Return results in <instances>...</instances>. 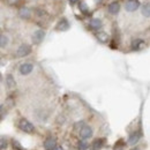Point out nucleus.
I'll return each instance as SVG.
<instances>
[{
	"label": "nucleus",
	"instance_id": "13",
	"mask_svg": "<svg viewBox=\"0 0 150 150\" xmlns=\"http://www.w3.org/2000/svg\"><path fill=\"white\" fill-rule=\"evenodd\" d=\"M96 38L100 42V43H109V40H110V36H109V34L108 33H105V31H98V33H96Z\"/></svg>",
	"mask_w": 150,
	"mask_h": 150
},
{
	"label": "nucleus",
	"instance_id": "6",
	"mask_svg": "<svg viewBox=\"0 0 150 150\" xmlns=\"http://www.w3.org/2000/svg\"><path fill=\"white\" fill-rule=\"evenodd\" d=\"M20 74L21 75H29L34 71V65L30 62H23L19 68Z\"/></svg>",
	"mask_w": 150,
	"mask_h": 150
},
{
	"label": "nucleus",
	"instance_id": "2",
	"mask_svg": "<svg viewBox=\"0 0 150 150\" xmlns=\"http://www.w3.org/2000/svg\"><path fill=\"white\" fill-rule=\"evenodd\" d=\"M79 135H80V139L82 141H87L89 140L91 136H93V128L89 126V125H84L80 131H79Z\"/></svg>",
	"mask_w": 150,
	"mask_h": 150
},
{
	"label": "nucleus",
	"instance_id": "22",
	"mask_svg": "<svg viewBox=\"0 0 150 150\" xmlns=\"http://www.w3.org/2000/svg\"><path fill=\"white\" fill-rule=\"evenodd\" d=\"M36 12H37L36 14H37L38 16H44V15H45V12H44V11H42V9H39V8L36 9Z\"/></svg>",
	"mask_w": 150,
	"mask_h": 150
},
{
	"label": "nucleus",
	"instance_id": "7",
	"mask_svg": "<svg viewBox=\"0 0 150 150\" xmlns=\"http://www.w3.org/2000/svg\"><path fill=\"white\" fill-rule=\"evenodd\" d=\"M45 37V31L43 29H38L33 35V43L34 44H40Z\"/></svg>",
	"mask_w": 150,
	"mask_h": 150
},
{
	"label": "nucleus",
	"instance_id": "5",
	"mask_svg": "<svg viewBox=\"0 0 150 150\" xmlns=\"http://www.w3.org/2000/svg\"><path fill=\"white\" fill-rule=\"evenodd\" d=\"M140 7V2L139 0H126V4H125V9L127 12H135L137 8Z\"/></svg>",
	"mask_w": 150,
	"mask_h": 150
},
{
	"label": "nucleus",
	"instance_id": "19",
	"mask_svg": "<svg viewBox=\"0 0 150 150\" xmlns=\"http://www.w3.org/2000/svg\"><path fill=\"white\" fill-rule=\"evenodd\" d=\"M6 148H7V141L4 136H1V139H0V149L5 150Z\"/></svg>",
	"mask_w": 150,
	"mask_h": 150
},
{
	"label": "nucleus",
	"instance_id": "24",
	"mask_svg": "<svg viewBox=\"0 0 150 150\" xmlns=\"http://www.w3.org/2000/svg\"><path fill=\"white\" fill-rule=\"evenodd\" d=\"M18 1L19 0H7V4L8 5H15V4H18Z\"/></svg>",
	"mask_w": 150,
	"mask_h": 150
},
{
	"label": "nucleus",
	"instance_id": "14",
	"mask_svg": "<svg viewBox=\"0 0 150 150\" xmlns=\"http://www.w3.org/2000/svg\"><path fill=\"white\" fill-rule=\"evenodd\" d=\"M103 27V23L99 19H91L89 21V28L93 30H99Z\"/></svg>",
	"mask_w": 150,
	"mask_h": 150
},
{
	"label": "nucleus",
	"instance_id": "23",
	"mask_svg": "<svg viewBox=\"0 0 150 150\" xmlns=\"http://www.w3.org/2000/svg\"><path fill=\"white\" fill-rule=\"evenodd\" d=\"M4 117H5V106L4 104H1V119H4Z\"/></svg>",
	"mask_w": 150,
	"mask_h": 150
},
{
	"label": "nucleus",
	"instance_id": "10",
	"mask_svg": "<svg viewBox=\"0 0 150 150\" xmlns=\"http://www.w3.org/2000/svg\"><path fill=\"white\" fill-rule=\"evenodd\" d=\"M108 11H109V13H110L111 15H117V14L119 13V11H120V4H119L118 1H113V2H111V4L109 5Z\"/></svg>",
	"mask_w": 150,
	"mask_h": 150
},
{
	"label": "nucleus",
	"instance_id": "25",
	"mask_svg": "<svg viewBox=\"0 0 150 150\" xmlns=\"http://www.w3.org/2000/svg\"><path fill=\"white\" fill-rule=\"evenodd\" d=\"M69 1H71V2H72V4H75V2H77V1H79V0H69Z\"/></svg>",
	"mask_w": 150,
	"mask_h": 150
},
{
	"label": "nucleus",
	"instance_id": "4",
	"mask_svg": "<svg viewBox=\"0 0 150 150\" xmlns=\"http://www.w3.org/2000/svg\"><path fill=\"white\" fill-rule=\"evenodd\" d=\"M45 150H56L57 149V140L52 136H49L45 139L44 144H43Z\"/></svg>",
	"mask_w": 150,
	"mask_h": 150
},
{
	"label": "nucleus",
	"instance_id": "17",
	"mask_svg": "<svg viewBox=\"0 0 150 150\" xmlns=\"http://www.w3.org/2000/svg\"><path fill=\"white\" fill-rule=\"evenodd\" d=\"M141 13L144 18H150V2L143 4V6L141 8Z\"/></svg>",
	"mask_w": 150,
	"mask_h": 150
},
{
	"label": "nucleus",
	"instance_id": "16",
	"mask_svg": "<svg viewBox=\"0 0 150 150\" xmlns=\"http://www.w3.org/2000/svg\"><path fill=\"white\" fill-rule=\"evenodd\" d=\"M6 86L9 88V89H14L16 87V82H15V79L13 77L12 74H7L6 75Z\"/></svg>",
	"mask_w": 150,
	"mask_h": 150
},
{
	"label": "nucleus",
	"instance_id": "15",
	"mask_svg": "<svg viewBox=\"0 0 150 150\" xmlns=\"http://www.w3.org/2000/svg\"><path fill=\"white\" fill-rule=\"evenodd\" d=\"M104 144H105V140L104 139H96V140L93 141L90 147H91L93 150H99L104 147Z\"/></svg>",
	"mask_w": 150,
	"mask_h": 150
},
{
	"label": "nucleus",
	"instance_id": "12",
	"mask_svg": "<svg viewBox=\"0 0 150 150\" xmlns=\"http://www.w3.org/2000/svg\"><path fill=\"white\" fill-rule=\"evenodd\" d=\"M140 137H141V133H139V132H133L131 135L128 136V144H129V146H135V144L139 142Z\"/></svg>",
	"mask_w": 150,
	"mask_h": 150
},
{
	"label": "nucleus",
	"instance_id": "18",
	"mask_svg": "<svg viewBox=\"0 0 150 150\" xmlns=\"http://www.w3.org/2000/svg\"><path fill=\"white\" fill-rule=\"evenodd\" d=\"M8 42H9V39L7 37V35L1 34V36H0V46H1V49H5L8 45Z\"/></svg>",
	"mask_w": 150,
	"mask_h": 150
},
{
	"label": "nucleus",
	"instance_id": "26",
	"mask_svg": "<svg viewBox=\"0 0 150 150\" xmlns=\"http://www.w3.org/2000/svg\"><path fill=\"white\" fill-rule=\"evenodd\" d=\"M131 150H140V149H139V148H137V147H134V148H132Z\"/></svg>",
	"mask_w": 150,
	"mask_h": 150
},
{
	"label": "nucleus",
	"instance_id": "21",
	"mask_svg": "<svg viewBox=\"0 0 150 150\" xmlns=\"http://www.w3.org/2000/svg\"><path fill=\"white\" fill-rule=\"evenodd\" d=\"M88 148V143L86 141H80L79 142V150H86Z\"/></svg>",
	"mask_w": 150,
	"mask_h": 150
},
{
	"label": "nucleus",
	"instance_id": "27",
	"mask_svg": "<svg viewBox=\"0 0 150 150\" xmlns=\"http://www.w3.org/2000/svg\"><path fill=\"white\" fill-rule=\"evenodd\" d=\"M96 1H98V2H100V1H103V0H96Z\"/></svg>",
	"mask_w": 150,
	"mask_h": 150
},
{
	"label": "nucleus",
	"instance_id": "1",
	"mask_svg": "<svg viewBox=\"0 0 150 150\" xmlns=\"http://www.w3.org/2000/svg\"><path fill=\"white\" fill-rule=\"evenodd\" d=\"M19 128L21 129L22 132H24V133H27V134H34L36 129H35V126L28 120V119H25V118H22V119H20L19 121Z\"/></svg>",
	"mask_w": 150,
	"mask_h": 150
},
{
	"label": "nucleus",
	"instance_id": "3",
	"mask_svg": "<svg viewBox=\"0 0 150 150\" xmlns=\"http://www.w3.org/2000/svg\"><path fill=\"white\" fill-rule=\"evenodd\" d=\"M30 52H31V46L29 44H21L16 50V57L23 58V57H27L28 54H30Z\"/></svg>",
	"mask_w": 150,
	"mask_h": 150
},
{
	"label": "nucleus",
	"instance_id": "11",
	"mask_svg": "<svg viewBox=\"0 0 150 150\" xmlns=\"http://www.w3.org/2000/svg\"><path fill=\"white\" fill-rule=\"evenodd\" d=\"M19 16L22 20H29L31 16V11L28 7H21L19 9Z\"/></svg>",
	"mask_w": 150,
	"mask_h": 150
},
{
	"label": "nucleus",
	"instance_id": "9",
	"mask_svg": "<svg viewBox=\"0 0 150 150\" xmlns=\"http://www.w3.org/2000/svg\"><path fill=\"white\" fill-rule=\"evenodd\" d=\"M69 29V22L67 21V19H60L59 22L57 23L56 30L58 31H66Z\"/></svg>",
	"mask_w": 150,
	"mask_h": 150
},
{
	"label": "nucleus",
	"instance_id": "20",
	"mask_svg": "<svg viewBox=\"0 0 150 150\" xmlns=\"http://www.w3.org/2000/svg\"><path fill=\"white\" fill-rule=\"evenodd\" d=\"M79 8H80V11H81L82 13H87V12H88V7H87L86 2H80V4H79Z\"/></svg>",
	"mask_w": 150,
	"mask_h": 150
},
{
	"label": "nucleus",
	"instance_id": "8",
	"mask_svg": "<svg viewBox=\"0 0 150 150\" xmlns=\"http://www.w3.org/2000/svg\"><path fill=\"white\" fill-rule=\"evenodd\" d=\"M131 47L132 50L134 51H140L144 47V40L141 39V38H135L132 40V44H131Z\"/></svg>",
	"mask_w": 150,
	"mask_h": 150
}]
</instances>
